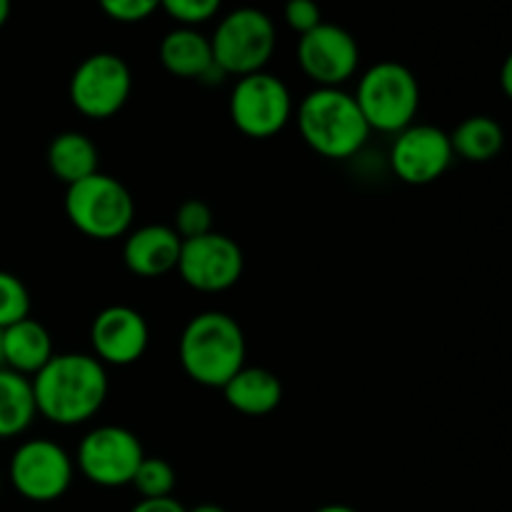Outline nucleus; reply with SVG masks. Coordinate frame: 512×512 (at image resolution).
<instances>
[{
	"label": "nucleus",
	"instance_id": "obj_11",
	"mask_svg": "<svg viewBox=\"0 0 512 512\" xmlns=\"http://www.w3.org/2000/svg\"><path fill=\"white\" fill-rule=\"evenodd\" d=\"M245 268V258L240 245L223 233L200 235V238L183 240L180 258L175 270L183 283L198 293H223L240 280Z\"/></svg>",
	"mask_w": 512,
	"mask_h": 512
},
{
	"label": "nucleus",
	"instance_id": "obj_1",
	"mask_svg": "<svg viewBox=\"0 0 512 512\" xmlns=\"http://www.w3.org/2000/svg\"><path fill=\"white\" fill-rule=\"evenodd\" d=\"M35 410L53 425L88 423L108 398V370L88 353H55L30 378Z\"/></svg>",
	"mask_w": 512,
	"mask_h": 512
},
{
	"label": "nucleus",
	"instance_id": "obj_9",
	"mask_svg": "<svg viewBox=\"0 0 512 512\" xmlns=\"http://www.w3.org/2000/svg\"><path fill=\"white\" fill-rule=\"evenodd\" d=\"M73 470L68 450L45 438L20 443L8 465L15 493L30 503H55L63 498L73 483Z\"/></svg>",
	"mask_w": 512,
	"mask_h": 512
},
{
	"label": "nucleus",
	"instance_id": "obj_17",
	"mask_svg": "<svg viewBox=\"0 0 512 512\" xmlns=\"http://www.w3.org/2000/svg\"><path fill=\"white\" fill-rule=\"evenodd\" d=\"M225 403L240 415H250V418H263L270 415L280 403H283V383L278 375L268 368H243L223 385Z\"/></svg>",
	"mask_w": 512,
	"mask_h": 512
},
{
	"label": "nucleus",
	"instance_id": "obj_10",
	"mask_svg": "<svg viewBox=\"0 0 512 512\" xmlns=\"http://www.w3.org/2000/svg\"><path fill=\"white\" fill-rule=\"evenodd\" d=\"M143 458V443L133 430L123 425H100L80 440L75 465L93 485L123 488L133 483V475Z\"/></svg>",
	"mask_w": 512,
	"mask_h": 512
},
{
	"label": "nucleus",
	"instance_id": "obj_25",
	"mask_svg": "<svg viewBox=\"0 0 512 512\" xmlns=\"http://www.w3.org/2000/svg\"><path fill=\"white\" fill-rule=\"evenodd\" d=\"M220 5H223V0H160V8L185 28L208 23L213 15H218Z\"/></svg>",
	"mask_w": 512,
	"mask_h": 512
},
{
	"label": "nucleus",
	"instance_id": "obj_16",
	"mask_svg": "<svg viewBox=\"0 0 512 512\" xmlns=\"http://www.w3.org/2000/svg\"><path fill=\"white\" fill-rule=\"evenodd\" d=\"M0 348H3V368L25 378H33L55 355L48 328L30 315L0 330Z\"/></svg>",
	"mask_w": 512,
	"mask_h": 512
},
{
	"label": "nucleus",
	"instance_id": "obj_4",
	"mask_svg": "<svg viewBox=\"0 0 512 512\" xmlns=\"http://www.w3.org/2000/svg\"><path fill=\"white\" fill-rule=\"evenodd\" d=\"M370 133H400L415 123L420 83L413 70L395 60H380L365 70L353 93Z\"/></svg>",
	"mask_w": 512,
	"mask_h": 512
},
{
	"label": "nucleus",
	"instance_id": "obj_21",
	"mask_svg": "<svg viewBox=\"0 0 512 512\" xmlns=\"http://www.w3.org/2000/svg\"><path fill=\"white\" fill-rule=\"evenodd\" d=\"M450 135V148L455 158L468 163H490L500 155L505 145V133L498 120L488 115H470Z\"/></svg>",
	"mask_w": 512,
	"mask_h": 512
},
{
	"label": "nucleus",
	"instance_id": "obj_13",
	"mask_svg": "<svg viewBox=\"0 0 512 512\" xmlns=\"http://www.w3.org/2000/svg\"><path fill=\"white\" fill-rule=\"evenodd\" d=\"M450 135L438 125L413 123L395 133L390 145V168L403 183L430 185L453 165Z\"/></svg>",
	"mask_w": 512,
	"mask_h": 512
},
{
	"label": "nucleus",
	"instance_id": "obj_14",
	"mask_svg": "<svg viewBox=\"0 0 512 512\" xmlns=\"http://www.w3.org/2000/svg\"><path fill=\"white\" fill-rule=\"evenodd\" d=\"M150 343V328L143 313L130 305H108L100 310L90 325L93 358L103 365L125 368L138 363Z\"/></svg>",
	"mask_w": 512,
	"mask_h": 512
},
{
	"label": "nucleus",
	"instance_id": "obj_27",
	"mask_svg": "<svg viewBox=\"0 0 512 512\" xmlns=\"http://www.w3.org/2000/svg\"><path fill=\"white\" fill-rule=\"evenodd\" d=\"M283 18L288 23V28L295 30L298 35L308 33L315 25L323 23L320 5L315 0H288L283 8Z\"/></svg>",
	"mask_w": 512,
	"mask_h": 512
},
{
	"label": "nucleus",
	"instance_id": "obj_23",
	"mask_svg": "<svg viewBox=\"0 0 512 512\" xmlns=\"http://www.w3.org/2000/svg\"><path fill=\"white\" fill-rule=\"evenodd\" d=\"M30 315V293L18 275L0 270V330Z\"/></svg>",
	"mask_w": 512,
	"mask_h": 512
},
{
	"label": "nucleus",
	"instance_id": "obj_31",
	"mask_svg": "<svg viewBox=\"0 0 512 512\" xmlns=\"http://www.w3.org/2000/svg\"><path fill=\"white\" fill-rule=\"evenodd\" d=\"M188 512H228V510L220 508V505H215V503H200V505H195V508L188 510Z\"/></svg>",
	"mask_w": 512,
	"mask_h": 512
},
{
	"label": "nucleus",
	"instance_id": "obj_6",
	"mask_svg": "<svg viewBox=\"0 0 512 512\" xmlns=\"http://www.w3.org/2000/svg\"><path fill=\"white\" fill-rule=\"evenodd\" d=\"M278 45V30H275L273 18L265 10L243 5L235 8L215 25L213 38H210V50L213 60L225 75H243L260 73L270 63Z\"/></svg>",
	"mask_w": 512,
	"mask_h": 512
},
{
	"label": "nucleus",
	"instance_id": "obj_34",
	"mask_svg": "<svg viewBox=\"0 0 512 512\" xmlns=\"http://www.w3.org/2000/svg\"><path fill=\"white\" fill-rule=\"evenodd\" d=\"M0 485H3V480H0Z\"/></svg>",
	"mask_w": 512,
	"mask_h": 512
},
{
	"label": "nucleus",
	"instance_id": "obj_2",
	"mask_svg": "<svg viewBox=\"0 0 512 512\" xmlns=\"http://www.w3.org/2000/svg\"><path fill=\"white\" fill-rule=\"evenodd\" d=\"M245 335L223 310L193 315L180 333L178 358L185 375L203 388H223L245 365Z\"/></svg>",
	"mask_w": 512,
	"mask_h": 512
},
{
	"label": "nucleus",
	"instance_id": "obj_29",
	"mask_svg": "<svg viewBox=\"0 0 512 512\" xmlns=\"http://www.w3.org/2000/svg\"><path fill=\"white\" fill-rule=\"evenodd\" d=\"M10 10H13V0H0V28H3V25L8 23Z\"/></svg>",
	"mask_w": 512,
	"mask_h": 512
},
{
	"label": "nucleus",
	"instance_id": "obj_7",
	"mask_svg": "<svg viewBox=\"0 0 512 512\" xmlns=\"http://www.w3.org/2000/svg\"><path fill=\"white\" fill-rule=\"evenodd\" d=\"M230 118L243 135L273 138L293 118V98L278 75L260 70L235 80L230 93Z\"/></svg>",
	"mask_w": 512,
	"mask_h": 512
},
{
	"label": "nucleus",
	"instance_id": "obj_32",
	"mask_svg": "<svg viewBox=\"0 0 512 512\" xmlns=\"http://www.w3.org/2000/svg\"><path fill=\"white\" fill-rule=\"evenodd\" d=\"M315 512H358L355 508H350V505H323V508H318Z\"/></svg>",
	"mask_w": 512,
	"mask_h": 512
},
{
	"label": "nucleus",
	"instance_id": "obj_20",
	"mask_svg": "<svg viewBox=\"0 0 512 512\" xmlns=\"http://www.w3.org/2000/svg\"><path fill=\"white\" fill-rule=\"evenodd\" d=\"M35 418L38 410L30 378L0 368V440L23 435Z\"/></svg>",
	"mask_w": 512,
	"mask_h": 512
},
{
	"label": "nucleus",
	"instance_id": "obj_26",
	"mask_svg": "<svg viewBox=\"0 0 512 512\" xmlns=\"http://www.w3.org/2000/svg\"><path fill=\"white\" fill-rule=\"evenodd\" d=\"M100 10L118 23H140L160 8V0H98Z\"/></svg>",
	"mask_w": 512,
	"mask_h": 512
},
{
	"label": "nucleus",
	"instance_id": "obj_5",
	"mask_svg": "<svg viewBox=\"0 0 512 512\" xmlns=\"http://www.w3.org/2000/svg\"><path fill=\"white\" fill-rule=\"evenodd\" d=\"M65 215L93 240L125 238L133 228L135 200L118 178L98 170L65 188Z\"/></svg>",
	"mask_w": 512,
	"mask_h": 512
},
{
	"label": "nucleus",
	"instance_id": "obj_18",
	"mask_svg": "<svg viewBox=\"0 0 512 512\" xmlns=\"http://www.w3.org/2000/svg\"><path fill=\"white\" fill-rule=\"evenodd\" d=\"M160 63L170 75L183 80H200L205 70L215 63L213 50H210V38H205L195 28H173L160 40Z\"/></svg>",
	"mask_w": 512,
	"mask_h": 512
},
{
	"label": "nucleus",
	"instance_id": "obj_30",
	"mask_svg": "<svg viewBox=\"0 0 512 512\" xmlns=\"http://www.w3.org/2000/svg\"><path fill=\"white\" fill-rule=\"evenodd\" d=\"M510 70H512V60L508 58L503 65V85H505V95L512 93V85H510Z\"/></svg>",
	"mask_w": 512,
	"mask_h": 512
},
{
	"label": "nucleus",
	"instance_id": "obj_24",
	"mask_svg": "<svg viewBox=\"0 0 512 512\" xmlns=\"http://www.w3.org/2000/svg\"><path fill=\"white\" fill-rule=\"evenodd\" d=\"M173 230L180 235V240L200 238V235L210 233L213 230V208L205 200L188 198L175 210Z\"/></svg>",
	"mask_w": 512,
	"mask_h": 512
},
{
	"label": "nucleus",
	"instance_id": "obj_22",
	"mask_svg": "<svg viewBox=\"0 0 512 512\" xmlns=\"http://www.w3.org/2000/svg\"><path fill=\"white\" fill-rule=\"evenodd\" d=\"M178 483L175 468L163 458H148L145 455L143 463L138 465L133 475V488L138 490L140 500H153V498H170Z\"/></svg>",
	"mask_w": 512,
	"mask_h": 512
},
{
	"label": "nucleus",
	"instance_id": "obj_3",
	"mask_svg": "<svg viewBox=\"0 0 512 512\" xmlns=\"http://www.w3.org/2000/svg\"><path fill=\"white\" fill-rule=\"evenodd\" d=\"M295 123L305 145L330 160L353 158L370 138L353 93L343 88L310 90L295 110Z\"/></svg>",
	"mask_w": 512,
	"mask_h": 512
},
{
	"label": "nucleus",
	"instance_id": "obj_12",
	"mask_svg": "<svg viewBox=\"0 0 512 512\" xmlns=\"http://www.w3.org/2000/svg\"><path fill=\"white\" fill-rule=\"evenodd\" d=\"M298 65L318 88H343L360 65L358 40L335 23H320L300 35Z\"/></svg>",
	"mask_w": 512,
	"mask_h": 512
},
{
	"label": "nucleus",
	"instance_id": "obj_19",
	"mask_svg": "<svg viewBox=\"0 0 512 512\" xmlns=\"http://www.w3.org/2000/svg\"><path fill=\"white\" fill-rule=\"evenodd\" d=\"M48 168L65 188L78 180L88 178V175L98 173V148L93 140L80 130H65V133L55 135L48 145Z\"/></svg>",
	"mask_w": 512,
	"mask_h": 512
},
{
	"label": "nucleus",
	"instance_id": "obj_8",
	"mask_svg": "<svg viewBox=\"0 0 512 512\" xmlns=\"http://www.w3.org/2000/svg\"><path fill=\"white\" fill-rule=\"evenodd\" d=\"M70 103L80 115L105 120L118 115L133 93V73L120 55L93 53L70 75Z\"/></svg>",
	"mask_w": 512,
	"mask_h": 512
},
{
	"label": "nucleus",
	"instance_id": "obj_15",
	"mask_svg": "<svg viewBox=\"0 0 512 512\" xmlns=\"http://www.w3.org/2000/svg\"><path fill=\"white\" fill-rule=\"evenodd\" d=\"M180 235L173 225H143L125 235L123 263L138 278H160L175 270L180 258Z\"/></svg>",
	"mask_w": 512,
	"mask_h": 512
},
{
	"label": "nucleus",
	"instance_id": "obj_28",
	"mask_svg": "<svg viewBox=\"0 0 512 512\" xmlns=\"http://www.w3.org/2000/svg\"><path fill=\"white\" fill-rule=\"evenodd\" d=\"M130 512H188L178 500L170 495V498H153V500H140L138 505H133Z\"/></svg>",
	"mask_w": 512,
	"mask_h": 512
},
{
	"label": "nucleus",
	"instance_id": "obj_33",
	"mask_svg": "<svg viewBox=\"0 0 512 512\" xmlns=\"http://www.w3.org/2000/svg\"><path fill=\"white\" fill-rule=\"evenodd\" d=\"M0 368H3V348H0Z\"/></svg>",
	"mask_w": 512,
	"mask_h": 512
}]
</instances>
